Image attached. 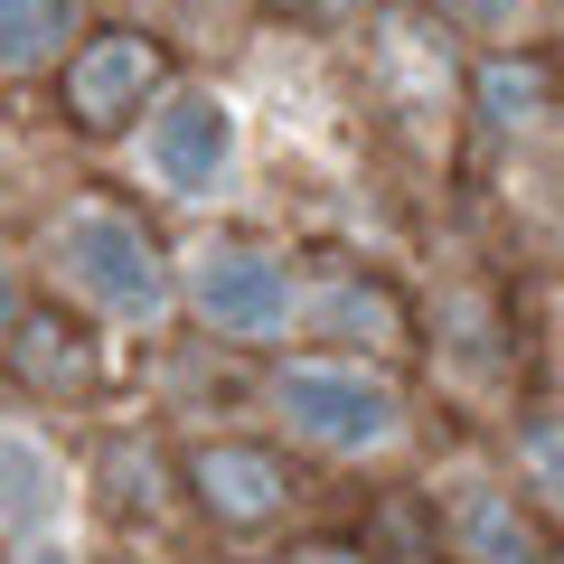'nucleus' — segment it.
I'll list each match as a JSON object with an SVG mask.
<instances>
[{
	"label": "nucleus",
	"mask_w": 564,
	"mask_h": 564,
	"mask_svg": "<svg viewBox=\"0 0 564 564\" xmlns=\"http://www.w3.org/2000/svg\"><path fill=\"white\" fill-rule=\"evenodd\" d=\"M273 404L302 423L311 443H329V452L395 443V423H404L395 386H386L377 367H358V358H292V367L273 377Z\"/></svg>",
	"instance_id": "1"
},
{
	"label": "nucleus",
	"mask_w": 564,
	"mask_h": 564,
	"mask_svg": "<svg viewBox=\"0 0 564 564\" xmlns=\"http://www.w3.org/2000/svg\"><path fill=\"white\" fill-rule=\"evenodd\" d=\"M57 263H66V282H76L85 302L113 311V321H151V311L170 302L161 245L141 236L132 217H113V207H85V217L57 236Z\"/></svg>",
	"instance_id": "2"
},
{
	"label": "nucleus",
	"mask_w": 564,
	"mask_h": 564,
	"mask_svg": "<svg viewBox=\"0 0 564 564\" xmlns=\"http://www.w3.org/2000/svg\"><path fill=\"white\" fill-rule=\"evenodd\" d=\"M188 302H198V321L226 329V339H273V329H292L302 292H292V273H282L263 245L217 236V245H198V263H188Z\"/></svg>",
	"instance_id": "3"
},
{
	"label": "nucleus",
	"mask_w": 564,
	"mask_h": 564,
	"mask_svg": "<svg viewBox=\"0 0 564 564\" xmlns=\"http://www.w3.org/2000/svg\"><path fill=\"white\" fill-rule=\"evenodd\" d=\"M57 95H66V122H76V132H122V122H141L151 95H161V39H141V29H95V39H76Z\"/></svg>",
	"instance_id": "4"
},
{
	"label": "nucleus",
	"mask_w": 564,
	"mask_h": 564,
	"mask_svg": "<svg viewBox=\"0 0 564 564\" xmlns=\"http://www.w3.org/2000/svg\"><path fill=\"white\" fill-rule=\"evenodd\" d=\"M226 161H236V113H226L217 95H170L161 113H151V180L161 188L198 198V188L226 180Z\"/></svg>",
	"instance_id": "5"
},
{
	"label": "nucleus",
	"mask_w": 564,
	"mask_h": 564,
	"mask_svg": "<svg viewBox=\"0 0 564 564\" xmlns=\"http://www.w3.org/2000/svg\"><path fill=\"white\" fill-rule=\"evenodd\" d=\"M292 321H302L321 348H404V302L377 273H348V263L311 273V292H302Z\"/></svg>",
	"instance_id": "6"
},
{
	"label": "nucleus",
	"mask_w": 564,
	"mask_h": 564,
	"mask_svg": "<svg viewBox=\"0 0 564 564\" xmlns=\"http://www.w3.org/2000/svg\"><path fill=\"white\" fill-rule=\"evenodd\" d=\"M188 489H198V508L217 527H263L292 499V480H282V462L263 443H198L188 452Z\"/></svg>",
	"instance_id": "7"
},
{
	"label": "nucleus",
	"mask_w": 564,
	"mask_h": 564,
	"mask_svg": "<svg viewBox=\"0 0 564 564\" xmlns=\"http://www.w3.org/2000/svg\"><path fill=\"white\" fill-rule=\"evenodd\" d=\"M452 545H462V564H536L527 518L499 489H462V499H452Z\"/></svg>",
	"instance_id": "8"
},
{
	"label": "nucleus",
	"mask_w": 564,
	"mask_h": 564,
	"mask_svg": "<svg viewBox=\"0 0 564 564\" xmlns=\"http://www.w3.org/2000/svg\"><path fill=\"white\" fill-rule=\"evenodd\" d=\"M76 39V0H0V76H29Z\"/></svg>",
	"instance_id": "9"
},
{
	"label": "nucleus",
	"mask_w": 564,
	"mask_h": 564,
	"mask_svg": "<svg viewBox=\"0 0 564 564\" xmlns=\"http://www.w3.org/2000/svg\"><path fill=\"white\" fill-rule=\"evenodd\" d=\"M545 104H555V76H545L536 57H499V66L480 76V113L508 122V132H518V122H536Z\"/></svg>",
	"instance_id": "10"
},
{
	"label": "nucleus",
	"mask_w": 564,
	"mask_h": 564,
	"mask_svg": "<svg viewBox=\"0 0 564 564\" xmlns=\"http://www.w3.org/2000/svg\"><path fill=\"white\" fill-rule=\"evenodd\" d=\"M0 489H10V527H39L47 499H57V462L29 433H0Z\"/></svg>",
	"instance_id": "11"
},
{
	"label": "nucleus",
	"mask_w": 564,
	"mask_h": 564,
	"mask_svg": "<svg viewBox=\"0 0 564 564\" xmlns=\"http://www.w3.org/2000/svg\"><path fill=\"white\" fill-rule=\"evenodd\" d=\"M20 367L39 386H76L85 377V339L66 348V321H20Z\"/></svg>",
	"instance_id": "12"
},
{
	"label": "nucleus",
	"mask_w": 564,
	"mask_h": 564,
	"mask_svg": "<svg viewBox=\"0 0 564 564\" xmlns=\"http://www.w3.org/2000/svg\"><path fill=\"white\" fill-rule=\"evenodd\" d=\"M527 480H536L545 499H564V423H536V433H527Z\"/></svg>",
	"instance_id": "13"
},
{
	"label": "nucleus",
	"mask_w": 564,
	"mask_h": 564,
	"mask_svg": "<svg viewBox=\"0 0 564 564\" xmlns=\"http://www.w3.org/2000/svg\"><path fill=\"white\" fill-rule=\"evenodd\" d=\"M443 10H452L462 29H508V20L527 10V0H443Z\"/></svg>",
	"instance_id": "14"
},
{
	"label": "nucleus",
	"mask_w": 564,
	"mask_h": 564,
	"mask_svg": "<svg viewBox=\"0 0 564 564\" xmlns=\"http://www.w3.org/2000/svg\"><path fill=\"white\" fill-rule=\"evenodd\" d=\"M282 10H292V20H311V29H321V20H339L348 0H282Z\"/></svg>",
	"instance_id": "15"
},
{
	"label": "nucleus",
	"mask_w": 564,
	"mask_h": 564,
	"mask_svg": "<svg viewBox=\"0 0 564 564\" xmlns=\"http://www.w3.org/2000/svg\"><path fill=\"white\" fill-rule=\"evenodd\" d=\"M0 329H10V282H0Z\"/></svg>",
	"instance_id": "16"
}]
</instances>
